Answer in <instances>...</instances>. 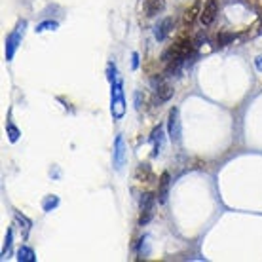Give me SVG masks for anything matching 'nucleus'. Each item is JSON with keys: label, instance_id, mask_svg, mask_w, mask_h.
<instances>
[{"label": "nucleus", "instance_id": "7ed1b4c3", "mask_svg": "<svg viewBox=\"0 0 262 262\" xmlns=\"http://www.w3.org/2000/svg\"><path fill=\"white\" fill-rule=\"evenodd\" d=\"M23 33H25V21H21L19 25H17V29L6 38V59H12L13 57V53H15L21 38H23Z\"/></svg>", "mask_w": 262, "mask_h": 262}, {"label": "nucleus", "instance_id": "4468645a", "mask_svg": "<svg viewBox=\"0 0 262 262\" xmlns=\"http://www.w3.org/2000/svg\"><path fill=\"white\" fill-rule=\"evenodd\" d=\"M135 177H137V181H141V183H148L150 181V167L146 164H141L137 167V171H135Z\"/></svg>", "mask_w": 262, "mask_h": 262}, {"label": "nucleus", "instance_id": "9b49d317", "mask_svg": "<svg viewBox=\"0 0 262 262\" xmlns=\"http://www.w3.org/2000/svg\"><path fill=\"white\" fill-rule=\"evenodd\" d=\"M156 97L160 103H164V101H169L173 97V88L169 84H158L156 88Z\"/></svg>", "mask_w": 262, "mask_h": 262}, {"label": "nucleus", "instance_id": "423d86ee", "mask_svg": "<svg viewBox=\"0 0 262 262\" xmlns=\"http://www.w3.org/2000/svg\"><path fill=\"white\" fill-rule=\"evenodd\" d=\"M154 202H156V200H154V196H152L150 192L143 194V198H141V219H139V224H141V226L150 221L152 209H154Z\"/></svg>", "mask_w": 262, "mask_h": 262}, {"label": "nucleus", "instance_id": "dca6fc26", "mask_svg": "<svg viewBox=\"0 0 262 262\" xmlns=\"http://www.w3.org/2000/svg\"><path fill=\"white\" fill-rule=\"evenodd\" d=\"M46 29H57V23H55V21H46V23H42V25L36 27V31H38V33L46 31Z\"/></svg>", "mask_w": 262, "mask_h": 262}, {"label": "nucleus", "instance_id": "2eb2a0df", "mask_svg": "<svg viewBox=\"0 0 262 262\" xmlns=\"http://www.w3.org/2000/svg\"><path fill=\"white\" fill-rule=\"evenodd\" d=\"M17 258H19V260H29V262L36 260L33 249H29V247H21L19 253H17Z\"/></svg>", "mask_w": 262, "mask_h": 262}, {"label": "nucleus", "instance_id": "1a4fd4ad", "mask_svg": "<svg viewBox=\"0 0 262 262\" xmlns=\"http://www.w3.org/2000/svg\"><path fill=\"white\" fill-rule=\"evenodd\" d=\"M125 160H127V152H125L124 137L118 135V137H116V144H114V164H116V169H122V165L125 164Z\"/></svg>", "mask_w": 262, "mask_h": 262}, {"label": "nucleus", "instance_id": "f3484780", "mask_svg": "<svg viewBox=\"0 0 262 262\" xmlns=\"http://www.w3.org/2000/svg\"><path fill=\"white\" fill-rule=\"evenodd\" d=\"M10 245H12V230H8V236H6V243H4V249H2V255L6 256L8 249H10Z\"/></svg>", "mask_w": 262, "mask_h": 262}, {"label": "nucleus", "instance_id": "6ab92c4d", "mask_svg": "<svg viewBox=\"0 0 262 262\" xmlns=\"http://www.w3.org/2000/svg\"><path fill=\"white\" fill-rule=\"evenodd\" d=\"M230 38H232L230 34H221V38H219V42H221V46H224V42H228Z\"/></svg>", "mask_w": 262, "mask_h": 262}, {"label": "nucleus", "instance_id": "ddd939ff", "mask_svg": "<svg viewBox=\"0 0 262 262\" xmlns=\"http://www.w3.org/2000/svg\"><path fill=\"white\" fill-rule=\"evenodd\" d=\"M162 139H164V135H162V127L158 125L156 129L152 131V137H150V141L154 143V152H152V156H158V154H160V148H162Z\"/></svg>", "mask_w": 262, "mask_h": 262}, {"label": "nucleus", "instance_id": "aec40b11", "mask_svg": "<svg viewBox=\"0 0 262 262\" xmlns=\"http://www.w3.org/2000/svg\"><path fill=\"white\" fill-rule=\"evenodd\" d=\"M255 65H256V69H258V71L262 72V53H260V55H258V57H256V59H255Z\"/></svg>", "mask_w": 262, "mask_h": 262}, {"label": "nucleus", "instance_id": "39448f33", "mask_svg": "<svg viewBox=\"0 0 262 262\" xmlns=\"http://www.w3.org/2000/svg\"><path fill=\"white\" fill-rule=\"evenodd\" d=\"M200 13H202V4H200V0H192L190 6H186L183 12L184 29H190V27L194 25V21L200 17Z\"/></svg>", "mask_w": 262, "mask_h": 262}, {"label": "nucleus", "instance_id": "f03ea898", "mask_svg": "<svg viewBox=\"0 0 262 262\" xmlns=\"http://www.w3.org/2000/svg\"><path fill=\"white\" fill-rule=\"evenodd\" d=\"M112 105H111V112L112 116L116 120L124 118L125 114V101H124V92H122V82H116L112 84Z\"/></svg>", "mask_w": 262, "mask_h": 262}, {"label": "nucleus", "instance_id": "a211bd4d", "mask_svg": "<svg viewBox=\"0 0 262 262\" xmlns=\"http://www.w3.org/2000/svg\"><path fill=\"white\" fill-rule=\"evenodd\" d=\"M8 133H10V141H17V135H19V131L15 129L12 124H8Z\"/></svg>", "mask_w": 262, "mask_h": 262}, {"label": "nucleus", "instance_id": "9d476101", "mask_svg": "<svg viewBox=\"0 0 262 262\" xmlns=\"http://www.w3.org/2000/svg\"><path fill=\"white\" fill-rule=\"evenodd\" d=\"M165 10V0H146L144 2V15L146 17H154L158 13Z\"/></svg>", "mask_w": 262, "mask_h": 262}, {"label": "nucleus", "instance_id": "0eeeda50", "mask_svg": "<svg viewBox=\"0 0 262 262\" xmlns=\"http://www.w3.org/2000/svg\"><path fill=\"white\" fill-rule=\"evenodd\" d=\"M167 127H169L171 141H173V143H179V141H181V120H179V108H171Z\"/></svg>", "mask_w": 262, "mask_h": 262}, {"label": "nucleus", "instance_id": "f257e3e1", "mask_svg": "<svg viewBox=\"0 0 262 262\" xmlns=\"http://www.w3.org/2000/svg\"><path fill=\"white\" fill-rule=\"evenodd\" d=\"M192 50H194L192 40L188 38V36H181V38L175 40V42L162 53V59H164L165 63H169L171 67L179 65V63H183V61L190 55Z\"/></svg>", "mask_w": 262, "mask_h": 262}, {"label": "nucleus", "instance_id": "f8f14e48", "mask_svg": "<svg viewBox=\"0 0 262 262\" xmlns=\"http://www.w3.org/2000/svg\"><path fill=\"white\" fill-rule=\"evenodd\" d=\"M167 190H169V173H162V177H160V190H158L160 203L165 202V198H167Z\"/></svg>", "mask_w": 262, "mask_h": 262}, {"label": "nucleus", "instance_id": "20e7f679", "mask_svg": "<svg viewBox=\"0 0 262 262\" xmlns=\"http://www.w3.org/2000/svg\"><path fill=\"white\" fill-rule=\"evenodd\" d=\"M216 13H219V2L216 0H207L203 4V10L200 13V21L203 27H209L213 21L216 19Z\"/></svg>", "mask_w": 262, "mask_h": 262}, {"label": "nucleus", "instance_id": "6e6552de", "mask_svg": "<svg viewBox=\"0 0 262 262\" xmlns=\"http://www.w3.org/2000/svg\"><path fill=\"white\" fill-rule=\"evenodd\" d=\"M173 27H175V19H173V17H165V19H162V23H160V25L156 27V31H154V36H156L158 42L167 40V36L173 33Z\"/></svg>", "mask_w": 262, "mask_h": 262}]
</instances>
